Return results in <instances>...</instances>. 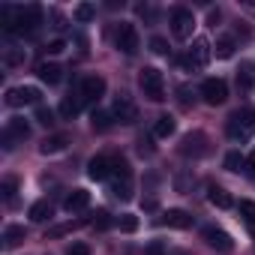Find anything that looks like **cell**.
<instances>
[{
	"instance_id": "1",
	"label": "cell",
	"mask_w": 255,
	"mask_h": 255,
	"mask_svg": "<svg viewBox=\"0 0 255 255\" xmlns=\"http://www.w3.org/2000/svg\"><path fill=\"white\" fill-rule=\"evenodd\" d=\"M225 132H228L231 141H246V138L255 132V111H252L249 105L237 108V111L228 117V123H225Z\"/></svg>"
},
{
	"instance_id": "2",
	"label": "cell",
	"mask_w": 255,
	"mask_h": 255,
	"mask_svg": "<svg viewBox=\"0 0 255 255\" xmlns=\"http://www.w3.org/2000/svg\"><path fill=\"white\" fill-rule=\"evenodd\" d=\"M138 84H141V90H144V96L150 102H162L165 99V78H162V72L156 66H144L141 75H138Z\"/></svg>"
},
{
	"instance_id": "3",
	"label": "cell",
	"mask_w": 255,
	"mask_h": 255,
	"mask_svg": "<svg viewBox=\"0 0 255 255\" xmlns=\"http://www.w3.org/2000/svg\"><path fill=\"white\" fill-rule=\"evenodd\" d=\"M39 99H42L39 87H30V84H24V87H9V90H6V105H9V108L39 105Z\"/></svg>"
},
{
	"instance_id": "4",
	"label": "cell",
	"mask_w": 255,
	"mask_h": 255,
	"mask_svg": "<svg viewBox=\"0 0 255 255\" xmlns=\"http://www.w3.org/2000/svg\"><path fill=\"white\" fill-rule=\"evenodd\" d=\"M114 42H117V48H120L123 54H135V51H138V45H141V39H138V27H135V24H129V21H123V24L117 27Z\"/></svg>"
},
{
	"instance_id": "5",
	"label": "cell",
	"mask_w": 255,
	"mask_h": 255,
	"mask_svg": "<svg viewBox=\"0 0 255 255\" xmlns=\"http://www.w3.org/2000/svg\"><path fill=\"white\" fill-rule=\"evenodd\" d=\"M192 30H195V15H192L189 9L177 6V9L171 12V33H174L177 39H189Z\"/></svg>"
},
{
	"instance_id": "6",
	"label": "cell",
	"mask_w": 255,
	"mask_h": 255,
	"mask_svg": "<svg viewBox=\"0 0 255 255\" xmlns=\"http://www.w3.org/2000/svg\"><path fill=\"white\" fill-rule=\"evenodd\" d=\"M201 99L207 105H222L228 99V84L222 78H204L201 81Z\"/></svg>"
},
{
	"instance_id": "7",
	"label": "cell",
	"mask_w": 255,
	"mask_h": 255,
	"mask_svg": "<svg viewBox=\"0 0 255 255\" xmlns=\"http://www.w3.org/2000/svg\"><path fill=\"white\" fill-rule=\"evenodd\" d=\"M207 150H210V144H207V135H204V132H186V135L180 138V153H183V156L198 159V156H204Z\"/></svg>"
},
{
	"instance_id": "8",
	"label": "cell",
	"mask_w": 255,
	"mask_h": 255,
	"mask_svg": "<svg viewBox=\"0 0 255 255\" xmlns=\"http://www.w3.org/2000/svg\"><path fill=\"white\" fill-rule=\"evenodd\" d=\"M201 237H204V243H207L210 249H216V252H231V249H234L231 234H228V231H222V228H216V225L201 228Z\"/></svg>"
},
{
	"instance_id": "9",
	"label": "cell",
	"mask_w": 255,
	"mask_h": 255,
	"mask_svg": "<svg viewBox=\"0 0 255 255\" xmlns=\"http://www.w3.org/2000/svg\"><path fill=\"white\" fill-rule=\"evenodd\" d=\"M24 138H30V126H27L21 117H12V120L6 123V129H3V147L12 150L15 141H24Z\"/></svg>"
},
{
	"instance_id": "10",
	"label": "cell",
	"mask_w": 255,
	"mask_h": 255,
	"mask_svg": "<svg viewBox=\"0 0 255 255\" xmlns=\"http://www.w3.org/2000/svg\"><path fill=\"white\" fill-rule=\"evenodd\" d=\"M210 54H213V45L204 39V36H198V39H192V48H189V66L192 69H204L207 66V60H210Z\"/></svg>"
},
{
	"instance_id": "11",
	"label": "cell",
	"mask_w": 255,
	"mask_h": 255,
	"mask_svg": "<svg viewBox=\"0 0 255 255\" xmlns=\"http://www.w3.org/2000/svg\"><path fill=\"white\" fill-rule=\"evenodd\" d=\"M105 96V78L102 75H87L81 81V102H99Z\"/></svg>"
},
{
	"instance_id": "12",
	"label": "cell",
	"mask_w": 255,
	"mask_h": 255,
	"mask_svg": "<svg viewBox=\"0 0 255 255\" xmlns=\"http://www.w3.org/2000/svg\"><path fill=\"white\" fill-rule=\"evenodd\" d=\"M114 117H117L120 123H135V120H138V108H135V102L126 96V93H120V96L114 99Z\"/></svg>"
},
{
	"instance_id": "13",
	"label": "cell",
	"mask_w": 255,
	"mask_h": 255,
	"mask_svg": "<svg viewBox=\"0 0 255 255\" xmlns=\"http://www.w3.org/2000/svg\"><path fill=\"white\" fill-rule=\"evenodd\" d=\"M111 168H114V159H108V156H93L90 165H87V177H90V180H105V177L111 174Z\"/></svg>"
},
{
	"instance_id": "14",
	"label": "cell",
	"mask_w": 255,
	"mask_h": 255,
	"mask_svg": "<svg viewBox=\"0 0 255 255\" xmlns=\"http://www.w3.org/2000/svg\"><path fill=\"white\" fill-rule=\"evenodd\" d=\"M162 222H165L168 228H192V213H186V210H180V207H171V210L162 213Z\"/></svg>"
},
{
	"instance_id": "15",
	"label": "cell",
	"mask_w": 255,
	"mask_h": 255,
	"mask_svg": "<svg viewBox=\"0 0 255 255\" xmlns=\"http://www.w3.org/2000/svg\"><path fill=\"white\" fill-rule=\"evenodd\" d=\"M90 204V192L87 189H72L69 195H66V201H63V207L69 210V213H78V210H84Z\"/></svg>"
},
{
	"instance_id": "16",
	"label": "cell",
	"mask_w": 255,
	"mask_h": 255,
	"mask_svg": "<svg viewBox=\"0 0 255 255\" xmlns=\"http://www.w3.org/2000/svg\"><path fill=\"white\" fill-rule=\"evenodd\" d=\"M36 75L45 81V84H57L60 78H63V69L57 66V63H51V60H45V63H39L36 66Z\"/></svg>"
},
{
	"instance_id": "17",
	"label": "cell",
	"mask_w": 255,
	"mask_h": 255,
	"mask_svg": "<svg viewBox=\"0 0 255 255\" xmlns=\"http://www.w3.org/2000/svg\"><path fill=\"white\" fill-rule=\"evenodd\" d=\"M252 87H255V69H252V63H240V69H237V90L249 93Z\"/></svg>"
},
{
	"instance_id": "18",
	"label": "cell",
	"mask_w": 255,
	"mask_h": 255,
	"mask_svg": "<svg viewBox=\"0 0 255 255\" xmlns=\"http://www.w3.org/2000/svg\"><path fill=\"white\" fill-rule=\"evenodd\" d=\"M174 129H177L174 117L162 114V117H156V123H153V138H168V135H174Z\"/></svg>"
},
{
	"instance_id": "19",
	"label": "cell",
	"mask_w": 255,
	"mask_h": 255,
	"mask_svg": "<svg viewBox=\"0 0 255 255\" xmlns=\"http://www.w3.org/2000/svg\"><path fill=\"white\" fill-rule=\"evenodd\" d=\"M66 144H69L66 135H48V138L39 144V153H42V156H48V153H60V150H66Z\"/></svg>"
},
{
	"instance_id": "20",
	"label": "cell",
	"mask_w": 255,
	"mask_h": 255,
	"mask_svg": "<svg viewBox=\"0 0 255 255\" xmlns=\"http://www.w3.org/2000/svg\"><path fill=\"white\" fill-rule=\"evenodd\" d=\"M57 111H60V117L72 120V117L81 111V96H72V93H69V96H63V102H60V108H57Z\"/></svg>"
},
{
	"instance_id": "21",
	"label": "cell",
	"mask_w": 255,
	"mask_h": 255,
	"mask_svg": "<svg viewBox=\"0 0 255 255\" xmlns=\"http://www.w3.org/2000/svg\"><path fill=\"white\" fill-rule=\"evenodd\" d=\"M207 198H210V204H213V207H219V210H228V207L234 204V201H231V195H228L222 186H210Z\"/></svg>"
},
{
	"instance_id": "22",
	"label": "cell",
	"mask_w": 255,
	"mask_h": 255,
	"mask_svg": "<svg viewBox=\"0 0 255 255\" xmlns=\"http://www.w3.org/2000/svg\"><path fill=\"white\" fill-rule=\"evenodd\" d=\"M51 213H54V207H51L48 201H36V204H30V219H33V222H45Z\"/></svg>"
},
{
	"instance_id": "23",
	"label": "cell",
	"mask_w": 255,
	"mask_h": 255,
	"mask_svg": "<svg viewBox=\"0 0 255 255\" xmlns=\"http://www.w3.org/2000/svg\"><path fill=\"white\" fill-rule=\"evenodd\" d=\"M117 198H132V177H123V180H114V189H111Z\"/></svg>"
},
{
	"instance_id": "24",
	"label": "cell",
	"mask_w": 255,
	"mask_h": 255,
	"mask_svg": "<svg viewBox=\"0 0 255 255\" xmlns=\"http://www.w3.org/2000/svg\"><path fill=\"white\" fill-rule=\"evenodd\" d=\"M117 225H120V231H126V234H132V231H138V216H135V213H120Z\"/></svg>"
},
{
	"instance_id": "25",
	"label": "cell",
	"mask_w": 255,
	"mask_h": 255,
	"mask_svg": "<svg viewBox=\"0 0 255 255\" xmlns=\"http://www.w3.org/2000/svg\"><path fill=\"white\" fill-rule=\"evenodd\" d=\"M213 51H216V57L228 60V57L234 54V39H231V36H222V39L216 42V48H213Z\"/></svg>"
},
{
	"instance_id": "26",
	"label": "cell",
	"mask_w": 255,
	"mask_h": 255,
	"mask_svg": "<svg viewBox=\"0 0 255 255\" xmlns=\"http://www.w3.org/2000/svg\"><path fill=\"white\" fill-rule=\"evenodd\" d=\"M3 63H6L9 69L21 66V63H24V48H6V54H3Z\"/></svg>"
},
{
	"instance_id": "27",
	"label": "cell",
	"mask_w": 255,
	"mask_h": 255,
	"mask_svg": "<svg viewBox=\"0 0 255 255\" xmlns=\"http://www.w3.org/2000/svg\"><path fill=\"white\" fill-rule=\"evenodd\" d=\"M3 240H6V246L21 243V240H24V225H9V228L3 231Z\"/></svg>"
},
{
	"instance_id": "28",
	"label": "cell",
	"mask_w": 255,
	"mask_h": 255,
	"mask_svg": "<svg viewBox=\"0 0 255 255\" xmlns=\"http://www.w3.org/2000/svg\"><path fill=\"white\" fill-rule=\"evenodd\" d=\"M237 210H240L243 222H246V225L255 231V201H240V207H237Z\"/></svg>"
},
{
	"instance_id": "29",
	"label": "cell",
	"mask_w": 255,
	"mask_h": 255,
	"mask_svg": "<svg viewBox=\"0 0 255 255\" xmlns=\"http://www.w3.org/2000/svg\"><path fill=\"white\" fill-rule=\"evenodd\" d=\"M90 123H93V129L105 132L108 126H111V114H105V111H93V114H90Z\"/></svg>"
},
{
	"instance_id": "30",
	"label": "cell",
	"mask_w": 255,
	"mask_h": 255,
	"mask_svg": "<svg viewBox=\"0 0 255 255\" xmlns=\"http://www.w3.org/2000/svg\"><path fill=\"white\" fill-rule=\"evenodd\" d=\"M72 15H75V21H81V24H84V21H90V18H93V15H96V9H93V6H90V3H78V6H75V12H72Z\"/></svg>"
},
{
	"instance_id": "31",
	"label": "cell",
	"mask_w": 255,
	"mask_h": 255,
	"mask_svg": "<svg viewBox=\"0 0 255 255\" xmlns=\"http://www.w3.org/2000/svg\"><path fill=\"white\" fill-rule=\"evenodd\" d=\"M54 117H57V114H54L51 108H45V105L36 108V123H42V126H54V123H57Z\"/></svg>"
},
{
	"instance_id": "32",
	"label": "cell",
	"mask_w": 255,
	"mask_h": 255,
	"mask_svg": "<svg viewBox=\"0 0 255 255\" xmlns=\"http://www.w3.org/2000/svg\"><path fill=\"white\" fill-rule=\"evenodd\" d=\"M243 165H246V156H240L237 150H231V153L225 156V168H228V171H240Z\"/></svg>"
},
{
	"instance_id": "33",
	"label": "cell",
	"mask_w": 255,
	"mask_h": 255,
	"mask_svg": "<svg viewBox=\"0 0 255 255\" xmlns=\"http://www.w3.org/2000/svg\"><path fill=\"white\" fill-rule=\"evenodd\" d=\"M81 225H84L81 219H78V222H66V225H57V228H51V231L45 234V240H48V237H63V234H69V231H75V228H81Z\"/></svg>"
},
{
	"instance_id": "34",
	"label": "cell",
	"mask_w": 255,
	"mask_h": 255,
	"mask_svg": "<svg viewBox=\"0 0 255 255\" xmlns=\"http://www.w3.org/2000/svg\"><path fill=\"white\" fill-rule=\"evenodd\" d=\"M108 225H111V213H108V210H96V216H93V228L105 231Z\"/></svg>"
},
{
	"instance_id": "35",
	"label": "cell",
	"mask_w": 255,
	"mask_h": 255,
	"mask_svg": "<svg viewBox=\"0 0 255 255\" xmlns=\"http://www.w3.org/2000/svg\"><path fill=\"white\" fill-rule=\"evenodd\" d=\"M150 51H153V54H168V42H165L162 36H153V39H150Z\"/></svg>"
},
{
	"instance_id": "36",
	"label": "cell",
	"mask_w": 255,
	"mask_h": 255,
	"mask_svg": "<svg viewBox=\"0 0 255 255\" xmlns=\"http://www.w3.org/2000/svg\"><path fill=\"white\" fill-rule=\"evenodd\" d=\"M60 51H66V39H51L45 45V54H60Z\"/></svg>"
},
{
	"instance_id": "37",
	"label": "cell",
	"mask_w": 255,
	"mask_h": 255,
	"mask_svg": "<svg viewBox=\"0 0 255 255\" xmlns=\"http://www.w3.org/2000/svg\"><path fill=\"white\" fill-rule=\"evenodd\" d=\"M15 189H18V180H15V177H6V180H3V198H12Z\"/></svg>"
},
{
	"instance_id": "38",
	"label": "cell",
	"mask_w": 255,
	"mask_h": 255,
	"mask_svg": "<svg viewBox=\"0 0 255 255\" xmlns=\"http://www.w3.org/2000/svg\"><path fill=\"white\" fill-rule=\"evenodd\" d=\"M66 255H90V246H87V243H72Z\"/></svg>"
},
{
	"instance_id": "39",
	"label": "cell",
	"mask_w": 255,
	"mask_h": 255,
	"mask_svg": "<svg viewBox=\"0 0 255 255\" xmlns=\"http://www.w3.org/2000/svg\"><path fill=\"white\" fill-rule=\"evenodd\" d=\"M147 255H165V246H162L159 240H153V243L147 246Z\"/></svg>"
},
{
	"instance_id": "40",
	"label": "cell",
	"mask_w": 255,
	"mask_h": 255,
	"mask_svg": "<svg viewBox=\"0 0 255 255\" xmlns=\"http://www.w3.org/2000/svg\"><path fill=\"white\" fill-rule=\"evenodd\" d=\"M246 171H249V174L255 177V150H252V153L246 156Z\"/></svg>"
},
{
	"instance_id": "41",
	"label": "cell",
	"mask_w": 255,
	"mask_h": 255,
	"mask_svg": "<svg viewBox=\"0 0 255 255\" xmlns=\"http://www.w3.org/2000/svg\"><path fill=\"white\" fill-rule=\"evenodd\" d=\"M174 255H186V252H174Z\"/></svg>"
}]
</instances>
